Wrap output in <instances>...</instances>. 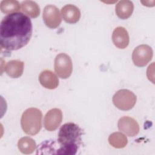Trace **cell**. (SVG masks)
I'll return each instance as SVG.
<instances>
[{
    "label": "cell",
    "instance_id": "cell-1",
    "mask_svg": "<svg viewBox=\"0 0 155 155\" xmlns=\"http://www.w3.org/2000/svg\"><path fill=\"white\" fill-rule=\"evenodd\" d=\"M32 24L29 17L21 12L5 16L0 25V44L1 48L17 50L26 45L32 35Z\"/></svg>",
    "mask_w": 155,
    "mask_h": 155
},
{
    "label": "cell",
    "instance_id": "cell-2",
    "mask_svg": "<svg viewBox=\"0 0 155 155\" xmlns=\"http://www.w3.org/2000/svg\"><path fill=\"white\" fill-rule=\"evenodd\" d=\"M81 128L76 124L68 122L64 124L58 134L56 154H75L81 143Z\"/></svg>",
    "mask_w": 155,
    "mask_h": 155
},
{
    "label": "cell",
    "instance_id": "cell-3",
    "mask_svg": "<svg viewBox=\"0 0 155 155\" xmlns=\"http://www.w3.org/2000/svg\"><path fill=\"white\" fill-rule=\"evenodd\" d=\"M42 112L36 108H29L22 114L21 124L23 131L27 134H38L42 127Z\"/></svg>",
    "mask_w": 155,
    "mask_h": 155
},
{
    "label": "cell",
    "instance_id": "cell-4",
    "mask_svg": "<svg viewBox=\"0 0 155 155\" xmlns=\"http://www.w3.org/2000/svg\"><path fill=\"white\" fill-rule=\"evenodd\" d=\"M114 105L120 110H131L136 102V96L131 91L122 89L117 91L113 97Z\"/></svg>",
    "mask_w": 155,
    "mask_h": 155
},
{
    "label": "cell",
    "instance_id": "cell-5",
    "mask_svg": "<svg viewBox=\"0 0 155 155\" xmlns=\"http://www.w3.org/2000/svg\"><path fill=\"white\" fill-rule=\"evenodd\" d=\"M54 66L56 74L62 79H67L71 74L72 61L70 57L65 53H59L56 56Z\"/></svg>",
    "mask_w": 155,
    "mask_h": 155
},
{
    "label": "cell",
    "instance_id": "cell-6",
    "mask_svg": "<svg viewBox=\"0 0 155 155\" xmlns=\"http://www.w3.org/2000/svg\"><path fill=\"white\" fill-rule=\"evenodd\" d=\"M153 55L151 47L148 45L142 44L134 48L132 54V59L135 65L144 67L151 60Z\"/></svg>",
    "mask_w": 155,
    "mask_h": 155
},
{
    "label": "cell",
    "instance_id": "cell-7",
    "mask_svg": "<svg viewBox=\"0 0 155 155\" xmlns=\"http://www.w3.org/2000/svg\"><path fill=\"white\" fill-rule=\"evenodd\" d=\"M42 17L45 25L50 28H57L62 21L59 9L53 5H48L45 7Z\"/></svg>",
    "mask_w": 155,
    "mask_h": 155
},
{
    "label": "cell",
    "instance_id": "cell-8",
    "mask_svg": "<svg viewBox=\"0 0 155 155\" xmlns=\"http://www.w3.org/2000/svg\"><path fill=\"white\" fill-rule=\"evenodd\" d=\"M62 120V113L60 109L53 108L49 110L45 114L44 120L45 128L52 131L56 130Z\"/></svg>",
    "mask_w": 155,
    "mask_h": 155
},
{
    "label": "cell",
    "instance_id": "cell-9",
    "mask_svg": "<svg viewBox=\"0 0 155 155\" xmlns=\"http://www.w3.org/2000/svg\"><path fill=\"white\" fill-rule=\"evenodd\" d=\"M119 130L126 135L133 137L139 132V126L137 121L132 117L124 116L118 121Z\"/></svg>",
    "mask_w": 155,
    "mask_h": 155
},
{
    "label": "cell",
    "instance_id": "cell-10",
    "mask_svg": "<svg viewBox=\"0 0 155 155\" xmlns=\"http://www.w3.org/2000/svg\"><path fill=\"white\" fill-rule=\"evenodd\" d=\"M112 41L114 45L117 48L121 49L126 48L128 45L130 41L128 31L122 27H117L113 32Z\"/></svg>",
    "mask_w": 155,
    "mask_h": 155
},
{
    "label": "cell",
    "instance_id": "cell-11",
    "mask_svg": "<svg viewBox=\"0 0 155 155\" xmlns=\"http://www.w3.org/2000/svg\"><path fill=\"white\" fill-rule=\"evenodd\" d=\"M61 14L64 20L69 24H74L79 21L81 18L79 9L72 4H67L62 8Z\"/></svg>",
    "mask_w": 155,
    "mask_h": 155
},
{
    "label": "cell",
    "instance_id": "cell-12",
    "mask_svg": "<svg viewBox=\"0 0 155 155\" xmlns=\"http://www.w3.org/2000/svg\"><path fill=\"white\" fill-rule=\"evenodd\" d=\"M41 84L47 89H54L59 84V80L56 75L50 70H45L41 73L39 76Z\"/></svg>",
    "mask_w": 155,
    "mask_h": 155
},
{
    "label": "cell",
    "instance_id": "cell-13",
    "mask_svg": "<svg viewBox=\"0 0 155 155\" xmlns=\"http://www.w3.org/2000/svg\"><path fill=\"white\" fill-rule=\"evenodd\" d=\"M117 16L122 19H125L131 16L134 10L133 3L128 0L120 1L115 7Z\"/></svg>",
    "mask_w": 155,
    "mask_h": 155
},
{
    "label": "cell",
    "instance_id": "cell-14",
    "mask_svg": "<svg viewBox=\"0 0 155 155\" xmlns=\"http://www.w3.org/2000/svg\"><path fill=\"white\" fill-rule=\"evenodd\" d=\"M24 62L19 60H11L5 66L6 73L13 78H19L23 73Z\"/></svg>",
    "mask_w": 155,
    "mask_h": 155
},
{
    "label": "cell",
    "instance_id": "cell-15",
    "mask_svg": "<svg viewBox=\"0 0 155 155\" xmlns=\"http://www.w3.org/2000/svg\"><path fill=\"white\" fill-rule=\"evenodd\" d=\"M18 147L21 153L28 154L32 153L35 150L36 144L33 139L29 137H24L19 140Z\"/></svg>",
    "mask_w": 155,
    "mask_h": 155
},
{
    "label": "cell",
    "instance_id": "cell-16",
    "mask_svg": "<svg viewBox=\"0 0 155 155\" xmlns=\"http://www.w3.org/2000/svg\"><path fill=\"white\" fill-rule=\"evenodd\" d=\"M23 12L31 18H37L40 14V8L38 4L32 1H24L21 3Z\"/></svg>",
    "mask_w": 155,
    "mask_h": 155
},
{
    "label": "cell",
    "instance_id": "cell-17",
    "mask_svg": "<svg viewBox=\"0 0 155 155\" xmlns=\"http://www.w3.org/2000/svg\"><path fill=\"white\" fill-rule=\"evenodd\" d=\"M108 142L114 148H122L127 145L128 140L127 137L122 133L114 132L110 135Z\"/></svg>",
    "mask_w": 155,
    "mask_h": 155
},
{
    "label": "cell",
    "instance_id": "cell-18",
    "mask_svg": "<svg viewBox=\"0 0 155 155\" xmlns=\"http://www.w3.org/2000/svg\"><path fill=\"white\" fill-rule=\"evenodd\" d=\"M0 8L4 13H16L20 10V4L18 1L4 0L1 2Z\"/></svg>",
    "mask_w": 155,
    "mask_h": 155
}]
</instances>
